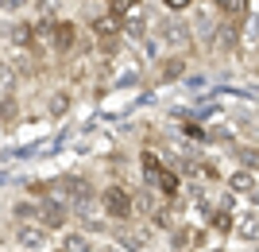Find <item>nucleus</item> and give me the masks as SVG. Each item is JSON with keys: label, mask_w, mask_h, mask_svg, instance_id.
Masks as SVG:
<instances>
[{"label": "nucleus", "mask_w": 259, "mask_h": 252, "mask_svg": "<svg viewBox=\"0 0 259 252\" xmlns=\"http://www.w3.org/2000/svg\"><path fill=\"white\" fill-rule=\"evenodd\" d=\"M101 206H105L108 221L128 225V221H132V190H128V187H120V183H112V187L101 190Z\"/></svg>", "instance_id": "nucleus-1"}, {"label": "nucleus", "mask_w": 259, "mask_h": 252, "mask_svg": "<svg viewBox=\"0 0 259 252\" xmlns=\"http://www.w3.org/2000/svg\"><path fill=\"white\" fill-rule=\"evenodd\" d=\"M89 31H93L101 43H105V39H120V23L112 20V16H97V20L89 23Z\"/></svg>", "instance_id": "nucleus-13"}, {"label": "nucleus", "mask_w": 259, "mask_h": 252, "mask_svg": "<svg viewBox=\"0 0 259 252\" xmlns=\"http://www.w3.org/2000/svg\"><path fill=\"white\" fill-rule=\"evenodd\" d=\"M116 23H120V35H128V39H147V27H151V20H147L143 0H132Z\"/></svg>", "instance_id": "nucleus-2"}, {"label": "nucleus", "mask_w": 259, "mask_h": 252, "mask_svg": "<svg viewBox=\"0 0 259 252\" xmlns=\"http://www.w3.org/2000/svg\"><path fill=\"white\" fill-rule=\"evenodd\" d=\"M8 39L20 47V51H23V47H27V51H35V47H39V39H35V27H31V23H16V27L8 31Z\"/></svg>", "instance_id": "nucleus-12"}, {"label": "nucleus", "mask_w": 259, "mask_h": 252, "mask_svg": "<svg viewBox=\"0 0 259 252\" xmlns=\"http://www.w3.org/2000/svg\"><path fill=\"white\" fill-rule=\"evenodd\" d=\"M221 39H217V47H221V51H232V47L240 43V20H232V23H225V27H221Z\"/></svg>", "instance_id": "nucleus-18"}, {"label": "nucleus", "mask_w": 259, "mask_h": 252, "mask_svg": "<svg viewBox=\"0 0 259 252\" xmlns=\"http://www.w3.org/2000/svg\"><path fill=\"white\" fill-rule=\"evenodd\" d=\"M159 209V194L155 190H136L132 194V218H151Z\"/></svg>", "instance_id": "nucleus-10"}, {"label": "nucleus", "mask_w": 259, "mask_h": 252, "mask_svg": "<svg viewBox=\"0 0 259 252\" xmlns=\"http://www.w3.org/2000/svg\"><path fill=\"white\" fill-rule=\"evenodd\" d=\"M201 241H205V237H201V233H194L190 225H174V229H170V244H174L178 252H197L194 244H201Z\"/></svg>", "instance_id": "nucleus-9"}, {"label": "nucleus", "mask_w": 259, "mask_h": 252, "mask_svg": "<svg viewBox=\"0 0 259 252\" xmlns=\"http://www.w3.org/2000/svg\"><path fill=\"white\" fill-rule=\"evenodd\" d=\"M35 213H39L35 202H20V206H16V218H20V221H31V225H35Z\"/></svg>", "instance_id": "nucleus-25"}, {"label": "nucleus", "mask_w": 259, "mask_h": 252, "mask_svg": "<svg viewBox=\"0 0 259 252\" xmlns=\"http://www.w3.org/2000/svg\"><path fill=\"white\" fill-rule=\"evenodd\" d=\"M140 163H143V178H147V187H151V178L162 171V159H159L155 152H143V155H140Z\"/></svg>", "instance_id": "nucleus-19"}, {"label": "nucleus", "mask_w": 259, "mask_h": 252, "mask_svg": "<svg viewBox=\"0 0 259 252\" xmlns=\"http://www.w3.org/2000/svg\"><path fill=\"white\" fill-rule=\"evenodd\" d=\"M0 12H4V0H0Z\"/></svg>", "instance_id": "nucleus-30"}, {"label": "nucleus", "mask_w": 259, "mask_h": 252, "mask_svg": "<svg viewBox=\"0 0 259 252\" xmlns=\"http://www.w3.org/2000/svg\"><path fill=\"white\" fill-rule=\"evenodd\" d=\"M170 12H186V8H194V0H162Z\"/></svg>", "instance_id": "nucleus-27"}, {"label": "nucleus", "mask_w": 259, "mask_h": 252, "mask_svg": "<svg viewBox=\"0 0 259 252\" xmlns=\"http://www.w3.org/2000/svg\"><path fill=\"white\" fill-rule=\"evenodd\" d=\"M16 121H20V101L8 93V97H0V124H4V128H12Z\"/></svg>", "instance_id": "nucleus-17"}, {"label": "nucleus", "mask_w": 259, "mask_h": 252, "mask_svg": "<svg viewBox=\"0 0 259 252\" xmlns=\"http://www.w3.org/2000/svg\"><path fill=\"white\" fill-rule=\"evenodd\" d=\"M31 0H4V12H23Z\"/></svg>", "instance_id": "nucleus-28"}, {"label": "nucleus", "mask_w": 259, "mask_h": 252, "mask_svg": "<svg viewBox=\"0 0 259 252\" xmlns=\"http://www.w3.org/2000/svg\"><path fill=\"white\" fill-rule=\"evenodd\" d=\"M101 252H120V248H116V244H108V248H101Z\"/></svg>", "instance_id": "nucleus-29"}, {"label": "nucleus", "mask_w": 259, "mask_h": 252, "mask_svg": "<svg viewBox=\"0 0 259 252\" xmlns=\"http://www.w3.org/2000/svg\"><path fill=\"white\" fill-rule=\"evenodd\" d=\"M182 74H186V58L170 55V58H162V62H159V78H162V82H174V78H182Z\"/></svg>", "instance_id": "nucleus-16"}, {"label": "nucleus", "mask_w": 259, "mask_h": 252, "mask_svg": "<svg viewBox=\"0 0 259 252\" xmlns=\"http://www.w3.org/2000/svg\"><path fill=\"white\" fill-rule=\"evenodd\" d=\"M151 190H159L162 198H178V194H182V178H178V171H170V167H162L159 175L151 178Z\"/></svg>", "instance_id": "nucleus-7"}, {"label": "nucleus", "mask_w": 259, "mask_h": 252, "mask_svg": "<svg viewBox=\"0 0 259 252\" xmlns=\"http://www.w3.org/2000/svg\"><path fill=\"white\" fill-rule=\"evenodd\" d=\"M16 244H20V252H43L47 244H51V233H47L43 225L20 221V225H16Z\"/></svg>", "instance_id": "nucleus-4"}, {"label": "nucleus", "mask_w": 259, "mask_h": 252, "mask_svg": "<svg viewBox=\"0 0 259 252\" xmlns=\"http://www.w3.org/2000/svg\"><path fill=\"white\" fill-rule=\"evenodd\" d=\"M240 171H255V148H240Z\"/></svg>", "instance_id": "nucleus-26"}, {"label": "nucleus", "mask_w": 259, "mask_h": 252, "mask_svg": "<svg viewBox=\"0 0 259 252\" xmlns=\"http://www.w3.org/2000/svg\"><path fill=\"white\" fill-rule=\"evenodd\" d=\"M213 4H217L221 12H225V16H236V12H244V8H248V0H213Z\"/></svg>", "instance_id": "nucleus-24"}, {"label": "nucleus", "mask_w": 259, "mask_h": 252, "mask_svg": "<svg viewBox=\"0 0 259 252\" xmlns=\"http://www.w3.org/2000/svg\"><path fill=\"white\" fill-rule=\"evenodd\" d=\"M147 221H151V225H155V229H174V221H170V209H155V213H151V218H147Z\"/></svg>", "instance_id": "nucleus-23"}, {"label": "nucleus", "mask_w": 259, "mask_h": 252, "mask_svg": "<svg viewBox=\"0 0 259 252\" xmlns=\"http://www.w3.org/2000/svg\"><path fill=\"white\" fill-rule=\"evenodd\" d=\"M112 244L120 252H143L151 244V229H128V225H120V229H112Z\"/></svg>", "instance_id": "nucleus-5"}, {"label": "nucleus", "mask_w": 259, "mask_h": 252, "mask_svg": "<svg viewBox=\"0 0 259 252\" xmlns=\"http://www.w3.org/2000/svg\"><path fill=\"white\" fill-rule=\"evenodd\" d=\"M162 39H166V43H174V47H178V43H190V23H178V20H166V23H162Z\"/></svg>", "instance_id": "nucleus-14"}, {"label": "nucleus", "mask_w": 259, "mask_h": 252, "mask_svg": "<svg viewBox=\"0 0 259 252\" xmlns=\"http://www.w3.org/2000/svg\"><path fill=\"white\" fill-rule=\"evenodd\" d=\"M35 225H43L47 233L66 229V225H70V206L58 202V198H43V202H39V213H35Z\"/></svg>", "instance_id": "nucleus-3"}, {"label": "nucleus", "mask_w": 259, "mask_h": 252, "mask_svg": "<svg viewBox=\"0 0 259 252\" xmlns=\"http://www.w3.org/2000/svg\"><path fill=\"white\" fill-rule=\"evenodd\" d=\"M51 47L58 51V55H70V51L77 47V23L54 20V23H51Z\"/></svg>", "instance_id": "nucleus-6"}, {"label": "nucleus", "mask_w": 259, "mask_h": 252, "mask_svg": "<svg viewBox=\"0 0 259 252\" xmlns=\"http://www.w3.org/2000/svg\"><path fill=\"white\" fill-rule=\"evenodd\" d=\"M58 8H62V0H35V12L43 16V23H54V20H58Z\"/></svg>", "instance_id": "nucleus-20"}, {"label": "nucleus", "mask_w": 259, "mask_h": 252, "mask_svg": "<svg viewBox=\"0 0 259 252\" xmlns=\"http://www.w3.org/2000/svg\"><path fill=\"white\" fill-rule=\"evenodd\" d=\"M228 190L236 198H248L251 206H255V171H236V175H228Z\"/></svg>", "instance_id": "nucleus-8"}, {"label": "nucleus", "mask_w": 259, "mask_h": 252, "mask_svg": "<svg viewBox=\"0 0 259 252\" xmlns=\"http://www.w3.org/2000/svg\"><path fill=\"white\" fill-rule=\"evenodd\" d=\"M12 89H16V70L12 62H0V97H8Z\"/></svg>", "instance_id": "nucleus-21"}, {"label": "nucleus", "mask_w": 259, "mask_h": 252, "mask_svg": "<svg viewBox=\"0 0 259 252\" xmlns=\"http://www.w3.org/2000/svg\"><path fill=\"white\" fill-rule=\"evenodd\" d=\"M54 252H62V248H54Z\"/></svg>", "instance_id": "nucleus-31"}, {"label": "nucleus", "mask_w": 259, "mask_h": 252, "mask_svg": "<svg viewBox=\"0 0 259 252\" xmlns=\"http://www.w3.org/2000/svg\"><path fill=\"white\" fill-rule=\"evenodd\" d=\"M209 225H213L217 233H232V213H228V209H213V213H209Z\"/></svg>", "instance_id": "nucleus-22"}, {"label": "nucleus", "mask_w": 259, "mask_h": 252, "mask_svg": "<svg viewBox=\"0 0 259 252\" xmlns=\"http://www.w3.org/2000/svg\"><path fill=\"white\" fill-rule=\"evenodd\" d=\"M70 105H74V93H70V89H54L51 101H47L51 117H66V113H70Z\"/></svg>", "instance_id": "nucleus-15"}, {"label": "nucleus", "mask_w": 259, "mask_h": 252, "mask_svg": "<svg viewBox=\"0 0 259 252\" xmlns=\"http://www.w3.org/2000/svg\"><path fill=\"white\" fill-rule=\"evenodd\" d=\"M62 252H93V237H85L81 229H66L62 244H58Z\"/></svg>", "instance_id": "nucleus-11"}]
</instances>
